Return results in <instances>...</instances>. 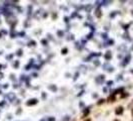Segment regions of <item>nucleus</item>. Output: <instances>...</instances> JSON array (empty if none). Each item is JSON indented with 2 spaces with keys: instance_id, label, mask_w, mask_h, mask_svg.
<instances>
[{
  "instance_id": "nucleus-5",
  "label": "nucleus",
  "mask_w": 133,
  "mask_h": 121,
  "mask_svg": "<svg viewBox=\"0 0 133 121\" xmlns=\"http://www.w3.org/2000/svg\"><path fill=\"white\" fill-rule=\"evenodd\" d=\"M99 12H100V10L97 9V16H100V13H99Z\"/></svg>"
},
{
  "instance_id": "nucleus-8",
  "label": "nucleus",
  "mask_w": 133,
  "mask_h": 121,
  "mask_svg": "<svg viewBox=\"0 0 133 121\" xmlns=\"http://www.w3.org/2000/svg\"><path fill=\"white\" fill-rule=\"evenodd\" d=\"M114 121H119V120H114Z\"/></svg>"
},
{
  "instance_id": "nucleus-2",
  "label": "nucleus",
  "mask_w": 133,
  "mask_h": 121,
  "mask_svg": "<svg viewBox=\"0 0 133 121\" xmlns=\"http://www.w3.org/2000/svg\"><path fill=\"white\" fill-rule=\"evenodd\" d=\"M37 103V100L36 99H32V100H29V102H27V105H34Z\"/></svg>"
},
{
  "instance_id": "nucleus-6",
  "label": "nucleus",
  "mask_w": 133,
  "mask_h": 121,
  "mask_svg": "<svg viewBox=\"0 0 133 121\" xmlns=\"http://www.w3.org/2000/svg\"><path fill=\"white\" fill-rule=\"evenodd\" d=\"M85 121H90V119H87V120H85Z\"/></svg>"
},
{
  "instance_id": "nucleus-3",
  "label": "nucleus",
  "mask_w": 133,
  "mask_h": 121,
  "mask_svg": "<svg viewBox=\"0 0 133 121\" xmlns=\"http://www.w3.org/2000/svg\"><path fill=\"white\" fill-rule=\"evenodd\" d=\"M88 112H89V110H85V112H84V114H83V116H82V117H85V116H86V114H88Z\"/></svg>"
},
{
  "instance_id": "nucleus-7",
  "label": "nucleus",
  "mask_w": 133,
  "mask_h": 121,
  "mask_svg": "<svg viewBox=\"0 0 133 121\" xmlns=\"http://www.w3.org/2000/svg\"><path fill=\"white\" fill-rule=\"evenodd\" d=\"M132 115H133V109H132Z\"/></svg>"
},
{
  "instance_id": "nucleus-9",
  "label": "nucleus",
  "mask_w": 133,
  "mask_h": 121,
  "mask_svg": "<svg viewBox=\"0 0 133 121\" xmlns=\"http://www.w3.org/2000/svg\"><path fill=\"white\" fill-rule=\"evenodd\" d=\"M41 121H45V120H41Z\"/></svg>"
},
{
  "instance_id": "nucleus-1",
  "label": "nucleus",
  "mask_w": 133,
  "mask_h": 121,
  "mask_svg": "<svg viewBox=\"0 0 133 121\" xmlns=\"http://www.w3.org/2000/svg\"><path fill=\"white\" fill-rule=\"evenodd\" d=\"M115 113H116L117 115L122 114V113H123V107H121V106L117 107V108H116V110H115Z\"/></svg>"
},
{
  "instance_id": "nucleus-4",
  "label": "nucleus",
  "mask_w": 133,
  "mask_h": 121,
  "mask_svg": "<svg viewBox=\"0 0 133 121\" xmlns=\"http://www.w3.org/2000/svg\"><path fill=\"white\" fill-rule=\"evenodd\" d=\"M66 52H67V50H66V49L62 50V54H66Z\"/></svg>"
}]
</instances>
